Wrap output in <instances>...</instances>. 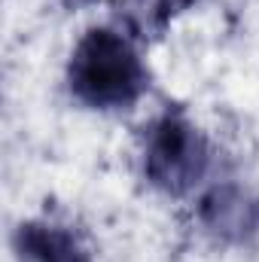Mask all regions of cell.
<instances>
[{"instance_id":"3","label":"cell","mask_w":259,"mask_h":262,"mask_svg":"<svg viewBox=\"0 0 259 262\" xmlns=\"http://www.w3.org/2000/svg\"><path fill=\"white\" fill-rule=\"evenodd\" d=\"M201 226L220 241H247L259 232V198L244 186H213L198 204Z\"/></svg>"},{"instance_id":"2","label":"cell","mask_w":259,"mask_h":262,"mask_svg":"<svg viewBox=\"0 0 259 262\" xmlns=\"http://www.w3.org/2000/svg\"><path fill=\"white\" fill-rule=\"evenodd\" d=\"M207 162H210L207 140L183 113L168 110L149 125L143 143V174L162 192L171 195L189 192L204 177Z\"/></svg>"},{"instance_id":"4","label":"cell","mask_w":259,"mask_h":262,"mask_svg":"<svg viewBox=\"0 0 259 262\" xmlns=\"http://www.w3.org/2000/svg\"><path fill=\"white\" fill-rule=\"evenodd\" d=\"M15 262H89L79 238L55 223H21L12 238Z\"/></svg>"},{"instance_id":"1","label":"cell","mask_w":259,"mask_h":262,"mask_svg":"<svg viewBox=\"0 0 259 262\" xmlns=\"http://www.w3.org/2000/svg\"><path fill=\"white\" fill-rule=\"evenodd\" d=\"M67 85L73 98L92 110H119L146 92V67L125 34L92 28L70 55Z\"/></svg>"}]
</instances>
